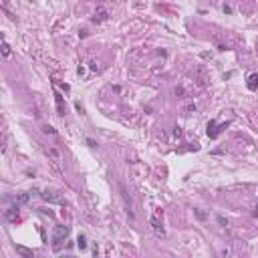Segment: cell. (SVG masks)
<instances>
[{"label":"cell","mask_w":258,"mask_h":258,"mask_svg":"<svg viewBox=\"0 0 258 258\" xmlns=\"http://www.w3.org/2000/svg\"><path fill=\"white\" fill-rule=\"evenodd\" d=\"M67 236H69V226H57L54 228V232H53V250L54 252L61 250V246Z\"/></svg>","instance_id":"1"},{"label":"cell","mask_w":258,"mask_h":258,"mask_svg":"<svg viewBox=\"0 0 258 258\" xmlns=\"http://www.w3.org/2000/svg\"><path fill=\"white\" fill-rule=\"evenodd\" d=\"M228 123H222V125H216V121H210L208 123V137H218L220 135V131L226 129Z\"/></svg>","instance_id":"2"},{"label":"cell","mask_w":258,"mask_h":258,"mask_svg":"<svg viewBox=\"0 0 258 258\" xmlns=\"http://www.w3.org/2000/svg\"><path fill=\"white\" fill-rule=\"evenodd\" d=\"M157 216H159V212H155V216L151 218V228H153V232H155V236H165V230H163V226H161V222L157 220Z\"/></svg>","instance_id":"3"},{"label":"cell","mask_w":258,"mask_h":258,"mask_svg":"<svg viewBox=\"0 0 258 258\" xmlns=\"http://www.w3.org/2000/svg\"><path fill=\"white\" fill-rule=\"evenodd\" d=\"M45 153H47V155L53 159L54 165H61V153H59L57 149H53V147H45Z\"/></svg>","instance_id":"4"},{"label":"cell","mask_w":258,"mask_h":258,"mask_svg":"<svg viewBox=\"0 0 258 258\" xmlns=\"http://www.w3.org/2000/svg\"><path fill=\"white\" fill-rule=\"evenodd\" d=\"M4 218L10 220V222H16V220H18V204L14 206V208H10V210L4 212Z\"/></svg>","instance_id":"5"},{"label":"cell","mask_w":258,"mask_h":258,"mask_svg":"<svg viewBox=\"0 0 258 258\" xmlns=\"http://www.w3.org/2000/svg\"><path fill=\"white\" fill-rule=\"evenodd\" d=\"M107 10H105V8L103 6H97V10H95V18H93V20L95 22H103V20H107Z\"/></svg>","instance_id":"6"},{"label":"cell","mask_w":258,"mask_h":258,"mask_svg":"<svg viewBox=\"0 0 258 258\" xmlns=\"http://www.w3.org/2000/svg\"><path fill=\"white\" fill-rule=\"evenodd\" d=\"M246 85H248L250 91H256V89H258V75H256V73H252V75L248 77V83H246Z\"/></svg>","instance_id":"7"},{"label":"cell","mask_w":258,"mask_h":258,"mask_svg":"<svg viewBox=\"0 0 258 258\" xmlns=\"http://www.w3.org/2000/svg\"><path fill=\"white\" fill-rule=\"evenodd\" d=\"M54 101H57V111L59 115H65V105H63V97L59 93H54Z\"/></svg>","instance_id":"8"},{"label":"cell","mask_w":258,"mask_h":258,"mask_svg":"<svg viewBox=\"0 0 258 258\" xmlns=\"http://www.w3.org/2000/svg\"><path fill=\"white\" fill-rule=\"evenodd\" d=\"M16 252L18 254H22V256H28V258H32V250H28V248H24V246H16Z\"/></svg>","instance_id":"9"},{"label":"cell","mask_w":258,"mask_h":258,"mask_svg":"<svg viewBox=\"0 0 258 258\" xmlns=\"http://www.w3.org/2000/svg\"><path fill=\"white\" fill-rule=\"evenodd\" d=\"M182 109H183V111H188V113H194V111H196V103H194V101H190V103H183V105H182Z\"/></svg>","instance_id":"10"},{"label":"cell","mask_w":258,"mask_h":258,"mask_svg":"<svg viewBox=\"0 0 258 258\" xmlns=\"http://www.w3.org/2000/svg\"><path fill=\"white\" fill-rule=\"evenodd\" d=\"M77 246H79L81 250H85V248H87V238L83 236V234H81L79 238H77Z\"/></svg>","instance_id":"11"},{"label":"cell","mask_w":258,"mask_h":258,"mask_svg":"<svg viewBox=\"0 0 258 258\" xmlns=\"http://www.w3.org/2000/svg\"><path fill=\"white\" fill-rule=\"evenodd\" d=\"M28 198H30L28 194H18V196H16V204H18V206H20V204H26Z\"/></svg>","instance_id":"12"},{"label":"cell","mask_w":258,"mask_h":258,"mask_svg":"<svg viewBox=\"0 0 258 258\" xmlns=\"http://www.w3.org/2000/svg\"><path fill=\"white\" fill-rule=\"evenodd\" d=\"M2 54H4V57H10V45H8L6 41L2 42Z\"/></svg>","instance_id":"13"},{"label":"cell","mask_w":258,"mask_h":258,"mask_svg":"<svg viewBox=\"0 0 258 258\" xmlns=\"http://www.w3.org/2000/svg\"><path fill=\"white\" fill-rule=\"evenodd\" d=\"M42 131H45V133H48V135H57V129L51 127V125H45V127H42Z\"/></svg>","instance_id":"14"},{"label":"cell","mask_w":258,"mask_h":258,"mask_svg":"<svg viewBox=\"0 0 258 258\" xmlns=\"http://www.w3.org/2000/svg\"><path fill=\"white\" fill-rule=\"evenodd\" d=\"M42 200H48V202H53V200H59V196H54V194H42Z\"/></svg>","instance_id":"15"},{"label":"cell","mask_w":258,"mask_h":258,"mask_svg":"<svg viewBox=\"0 0 258 258\" xmlns=\"http://www.w3.org/2000/svg\"><path fill=\"white\" fill-rule=\"evenodd\" d=\"M218 222H220V224H222V226H228V220H224V218H222V216H218Z\"/></svg>","instance_id":"16"},{"label":"cell","mask_w":258,"mask_h":258,"mask_svg":"<svg viewBox=\"0 0 258 258\" xmlns=\"http://www.w3.org/2000/svg\"><path fill=\"white\" fill-rule=\"evenodd\" d=\"M75 107H77V111H79V113H83V111H85V109H83V105H81V103H75Z\"/></svg>","instance_id":"17"},{"label":"cell","mask_w":258,"mask_h":258,"mask_svg":"<svg viewBox=\"0 0 258 258\" xmlns=\"http://www.w3.org/2000/svg\"><path fill=\"white\" fill-rule=\"evenodd\" d=\"M196 216L200 218V220H204V218H206V216H204V214H202V212H200V210H196Z\"/></svg>","instance_id":"18"},{"label":"cell","mask_w":258,"mask_h":258,"mask_svg":"<svg viewBox=\"0 0 258 258\" xmlns=\"http://www.w3.org/2000/svg\"><path fill=\"white\" fill-rule=\"evenodd\" d=\"M176 95H183V89L182 87H176Z\"/></svg>","instance_id":"19"}]
</instances>
